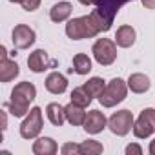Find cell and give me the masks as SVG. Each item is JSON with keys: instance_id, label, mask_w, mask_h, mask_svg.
I'll return each instance as SVG.
<instances>
[{"instance_id": "1", "label": "cell", "mask_w": 155, "mask_h": 155, "mask_svg": "<svg viewBox=\"0 0 155 155\" xmlns=\"http://www.w3.org/2000/svg\"><path fill=\"white\" fill-rule=\"evenodd\" d=\"M128 2H131V0H95V6L97 8L90 15H91L93 22H95V26L99 28L101 33H106V31L111 29L115 15Z\"/></svg>"}, {"instance_id": "2", "label": "cell", "mask_w": 155, "mask_h": 155, "mask_svg": "<svg viewBox=\"0 0 155 155\" xmlns=\"http://www.w3.org/2000/svg\"><path fill=\"white\" fill-rule=\"evenodd\" d=\"M37 97V88L31 82H18L13 91H11V99L8 102V108L11 111V115L15 117H26L29 113V104L35 101Z\"/></svg>"}, {"instance_id": "3", "label": "cell", "mask_w": 155, "mask_h": 155, "mask_svg": "<svg viewBox=\"0 0 155 155\" xmlns=\"http://www.w3.org/2000/svg\"><path fill=\"white\" fill-rule=\"evenodd\" d=\"M101 31L95 26L91 15H84V17H77L68 20L66 24V35L71 40H82V38H93L97 37Z\"/></svg>"}, {"instance_id": "4", "label": "cell", "mask_w": 155, "mask_h": 155, "mask_svg": "<svg viewBox=\"0 0 155 155\" xmlns=\"http://www.w3.org/2000/svg\"><path fill=\"white\" fill-rule=\"evenodd\" d=\"M128 90H130V88H128V82L122 81V79H119V77H115V79H111V81L106 84L102 95L99 97V102H101L104 108H113V106H117L119 102H122V101L126 99Z\"/></svg>"}, {"instance_id": "5", "label": "cell", "mask_w": 155, "mask_h": 155, "mask_svg": "<svg viewBox=\"0 0 155 155\" xmlns=\"http://www.w3.org/2000/svg\"><path fill=\"white\" fill-rule=\"evenodd\" d=\"M91 53L101 66H111L117 60V42L111 38H99L93 44Z\"/></svg>"}, {"instance_id": "6", "label": "cell", "mask_w": 155, "mask_h": 155, "mask_svg": "<svg viewBox=\"0 0 155 155\" xmlns=\"http://www.w3.org/2000/svg\"><path fill=\"white\" fill-rule=\"evenodd\" d=\"M42 126H44V120H42V110L38 106L31 108L29 113L26 115V119L22 120L20 124V137L22 139H37L38 133L42 131Z\"/></svg>"}, {"instance_id": "7", "label": "cell", "mask_w": 155, "mask_h": 155, "mask_svg": "<svg viewBox=\"0 0 155 155\" xmlns=\"http://www.w3.org/2000/svg\"><path fill=\"white\" fill-rule=\"evenodd\" d=\"M133 113L130 110H120V111H115L110 119H108V128L111 133L119 135V137H124L128 135L131 130H133Z\"/></svg>"}, {"instance_id": "8", "label": "cell", "mask_w": 155, "mask_h": 155, "mask_svg": "<svg viewBox=\"0 0 155 155\" xmlns=\"http://www.w3.org/2000/svg\"><path fill=\"white\" fill-rule=\"evenodd\" d=\"M151 133H155V108H146L133 124V135L137 139H148Z\"/></svg>"}, {"instance_id": "9", "label": "cell", "mask_w": 155, "mask_h": 155, "mask_svg": "<svg viewBox=\"0 0 155 155\" xmlns=\"http://www.w3.org/2000/svg\"><path fill=\"white\" fill-rule=\"evenodd\" d=\"M11 40H13V46L17 49H28V48H31L35 44L37 35L29 26L18 24V26H15V29L11 33Z\"/></svg>"}, {"instance_id": "10", "label": "cell", "mask_w": 155, "mask_h": 155, "mask_svg": "<svg viewBox=\"0 0 155 155\" xmlns=\"http://www.w3.org/2000/svg\"><path fill=\"white\" fill-rule=\"evenodd\" d=\"M82 126H84L86 133H90V135H97V133H101V131L108 126V119H106V115H104L102 111H99V110H91V111H88L86 120H84Z\"/></svg>"}, {"instance_id": "11", "label": "cell", "mask_w": 155, "mask_h": 155, "mask_svg": "<svg viewBox=\"0 0 155 155\" xmlns=\"http://www.w3.org/2000/svg\"><path fill=\"white\" fill-rule=\"evenodd\" d=\"M46 90L53 95H62L66 90H68V79L58 73V71H51L48 77H46V82H44Z\"/></svg>"}, {"instance_id": "12", "label": "cell", "mask_w": 155, "mask_h": 155, "mask_svg": "<svg viewBox=\"0 0 155 155\" xmlns=\"http://www.w3.org/2000/svg\"><path fill=\"white\" fill-rule=\"evenodd\" d=\"M49 64H51V60H49V57L44 49H35L28 57V66L33 73H44L49 68Z\"/></svg>"}, {"instance_id": "13", "label": "cell", "mask_w": 155, "mask_h": 155, "mask_svg": "<svg viewBox=\"0 0 155 155\" xmlns=\"http://www.w3.org/2000/svg\"><path fill=\"white\" fill-rule=\"evenodd\" d=\"M20 75V68L15 60L0 58V82H11Z\"/></svg>"}, {"instance_id": "14", "label": "cell", "mask_w": 155, "mask_h": 155, "mask_svg": "<svg viewBox=\"0 0 155 155\" xmlns=\"http://www.w3.org/2000/svg\"><path fill=\"white\" fill-rule=\"evenodd\" d=\"M86 111L82 106L75 104V102H69L66 106V120L71 124V126H82L84 120H86Z\"/></svg>"}, {"instance_id": "15", "label": "cell", "mask_w": 155, "mask_h": 155, "mask_svg": "<svg viewBox=\"0 0 155 155\" xmlns=\"http://www.w3.org/2000/svg\"><path fill=\"white\" fill-rule=\"evenodd\" d=\"M135 38H137V33L131 26L124 24L117 29V35H115V42L119 48H131L135 44Z\"/></svg>"}, {"instance_id": "16", "label": "cell", "mask_w": 155, "mask_h": 155, "mask_svg": "<svg viewBox=\"0 0 155 155\" xmlns=\"http://www.w3.org/2000/svg\"><path fill=\"white\" fill-rule=\"evenodd\" d=\"M57 151H58V146L51 137H40L33 142V153L35 155H55Z\"/></svg>"}, {"instance_id": "17", "label": "cell", "mask_w": 155, "mask_h": 155, "mask_svg": "<svg viewBox=\"0 0 155 155\" xmlns=\"http://www.w3.org/2000/svg\"><path fill=\"white\" fill-rule=\"evenodd\" d=\"M128 82V88L133 91V93H146L151 86L150 79L144 75V73H131L130 79L126 81Z\"/></svg>"}, {"instance_id": "18", "label": "cell", "mask_w": 155, "mask_h": 155, "mask_svg": "<svg viewBox=\"0 0 155 155\" xmlns=\"http://www.w3.org/2000/svg\"><path fill=\"white\" fill-rule=\"evenodd\" d=\"M46 115L53 126H62L66 120V106H60L58 102H49L46 106Z\"/></svg>"}, {"instance_id": "19", "label": "cell", "mask_w": 155, "mask_h": 155, "mask_svg": "<svg viewBox=\"0 0 155 155\" xmlns=\"http://www.w3.org/2000/svg\"><path fill=\"white\" fill-rule=\"evenodd\" d=\"M71 11H73V6H71L69 2H58V4L51 6V9H49V18H51V22L58 24V22L68 20L69 15H71Z\"/></svg>"}, {"instance_id": "20", "label": "cell", "mask_w": 155, "mask_h": 155, "mask_svg": "<svg viewBox=\"0 0 155 155\" xmlns=\"http://www.w3.org/2000/svg\"><path fill=\"white\" fill-rule=\"evenodd\" d=\"M77 75H88L91 71V58L86 53H79L73 57V68H71Z\"/></svg>"}, {"instance_id": "21", "label": "cell", "mask_w": 155, "mask_h": 155, "mask_svg": "<svg viewBox=\"0 0 155 155\" xmlns=\"http://www.w3.org/2000/svg\"><path fill=\"white\" fill-rule=\"evenodd\" d=\"M91 101H93V97L86 91V88H84V86L75 88V90L71 91V102L79 104V106H82V108H88V106L91 104Z\"/></svg>"}, {"instance_id": "22", "label": "cell", "mask_w": 155, "mask_h": 155, "mask_svg": "<svg viewBox=\"0 0 155 155\" xmlns=\"http://www.w3.org/2000/svg\"><path fill=\"white\" fill-rule=\"evenodd\" d=\"M84 88H86V91L91 97H101L102 91H104V88H106V81L101 79V77H91V79L84 84Z\"/></svg>"}, {"instance_id": "23", "label": "cell", "mask_w": 155, "mask_h": 155, "mask_svg": "<svg viewBox=\"0 0 155 155\" xmlns=\"http://www.w3.org/2000/svg\"><path fill=\"white\" fill-rule=\"evenodd\" d=\"M102 144L99 142V140H91V139H88V140H84L82 144H81V155H99V153H102Z\"/></svg>"}, {"instance_id": "24", "label": "cell", "mask_w": 155, "mask_h": 155, "mask_svg": "<svg viewBox=\"0 0 155 155\" xmlns=\"http://www.w3.org/2000/svg\"><path fill=\"white\" fill-rule=\"evenodd\" d=\"M62 155H77L81 153V144H75V142H66L62 148H60Z\"/></svg>"}, {"instance_id": "25", "label": "cell", "mask_w": 155, "mask_h": 155, "mask_svg": "<svg viewBox=\"0 0 155 155\" xmlns=\"http://www.w3.org/2000/svg\"><path fill=\"white\" fill-rule=\"evenodd\" d=\"M40 2H42V0H22L20 6H22V9H24V11H29V13H31V11L38 9Z\"/></svg>"}, {"instance_id": "26", "label": "cell", "mask_w": 155, "mask_h": 155, "mask_svg": "<svg viewBox=\"0 0 155 155\" xmlns=\"http://www.w3.org/2000/svg\"><path fill=\"white\" fill-rule=\"evenodd\" d=\"M140 155L142 153V148L139 146V144H128L126 146V155Z\"/></svg>"}, {"instance_id": "27", "label": "cell", "mask_w": 155, "mask_h": 155, "mask_svg": "<svg viewBox=\"0 0 155 155\" xmlns=\"http://www.w3.org/2000/svg\"><path fill=\"white\" fill-rule=\"evenodd\" d=\"M146 9H155V0H140Z\"/></svg>"}, {"instance_id": "28", "label": "cell", "mask_w": 155, "mask_h": 155, "mask_svg": "<svg viewBox=\"0 0 155 155\" xmlns=\"http://www.w3.org/2000/svg\"><path fill=\"white\" fill-rule=\"evenodd\" d=\"M0 58H8V49H6V46H0Z\"/></svg>"}, {"instance_id": "29", "label": "cell", "mask_w": 155, "mask_h": 155, "mask_svg": "<svg viewBox=\"0 0 155 155\" xmlns=\"http://www.w3.org/2000/svg\"><path fill=\"white\" fill-rule=\"evenodd\" d=\"M148 151H150L151 155H155V139H153V140L150 142V148H148Z\"/></svg>"}, {"instance_id": "30", "label": "cell", "mask_w": 155, "mask_h": 155, "mask_svg": "<svg viewBox=\"0 0 155 155\" xmlns=\"http://www.w3.org/2000/svg\"><path fill=\"white\" fill-rule=\"evenodd\" d=\"M79 2L82 6H91V4H95V0H79Z\"/></svg>"}, {"instance_id": "31", "label": "cell", "mask_w": 155, "mask_h": 155, "mask_svg": "<svg viewBox=\"0 0 155 155\" xmlns=\"http://www.w3.org/2000/svg\"><path fill=\"white\" fill-rule=\"evenodd\" d=\"M9 2H15V4H20V2H22V0H9Z\"/></svg>"}]
</instances>
